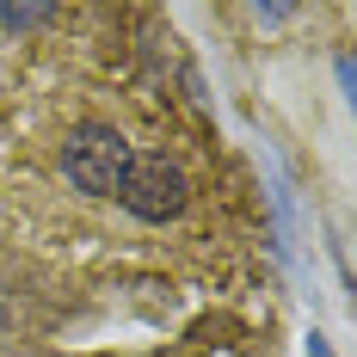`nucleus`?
<instances>
[{
    "instance_id": "f257e3e1",
    "label": "nucleus",
    "mask_w": 357,
    "mask_h": 357,
    "mask_svg": "<svg viewBox=\"0 0 357 357\" xmlns=\"http://www.w3.org/2000/svg\"><path fill=\"white\" fill-rule=\"evenodd\" d=\"M130 142L111 130V123H80L62 148V167H68L74 191H86V197H117L123 191V173H130Z\"/></svg>"
},
{
    "instance_id": "f03ea898",
    "label": "nucleus",
    "mask_w": 357,
    "mask_h": 357,
    "mask_svg": "<svg viewBox=\"0 0 357 357\" xmlns=\"http://www.w3.org/2000/svg\"><path fill=\"white\" fill-rule=\"evenodd\" d=\"M117 197L142 215V222H173V215L185 210L191 191H185V173H178V167L142 154V160H130V173H123V191H117Z\"/></svg>"
},
{
    "instance_id": "7ed1b4c3",
    "label": "nucleus",
    "mask_w": 357,
    "mask_h": 357,
    "mask_svg": "<svg viewBox=\"0 0 357 357\" xmlns=\"http://www.w3.org/2000/svg\"><path fill=\"white\" fill-rule=\"evenodd\" d=\"M50 19H56V6H19V0L0 6V25L6 31H31V25H50Z\"/></svg>"
}]
</instances>
